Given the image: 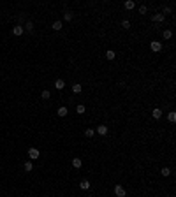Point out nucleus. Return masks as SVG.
I'll use <instances>...</instances> for the list:
<instances>
[{
  "instance_id": "25",
  "label": "nucleus",
  "mask_w": 176,
  "mask_h": 197,
  "mask_svg": "<svg viewBox=\"0 0 176 197\" xmlns=\"http://www.w3.org/2000/svg\"><path fill=\"white\" fill-rule=\"evenodd\" d=\"M146 11H148L146 6H141V7H139V14H146Z\"/></svg>"
},
{
  "instance_id": "20",
  "label": "nucleus",
  "mask_w": 176,
  "mask_h": 197,
  "mask_svg": "<svg viewBox=\"0 0 176 197\" xmlns=\"http://www.w3.org/2000/svg\"><path fill=\"white\" fill-rule=\"evenodd\" d=\"M72 92L74 93H81V85H77V83L76 85H72Z\"/></svg>"
},
{
  "instance_id": "13",
  "label": "nucleus",
  "mask_w": 176,
  "mask_h": 197,
  "mask_svg": "<svg viewBox=\"0 0 176 197\" xmlns=\"http://www.w3.org/2000/svg\"><path fill=\"white\" fill-rule=\"evenodd\" d=\"M162 37L167 41V39H171V37H173V32H171V30H164V32H162Z\"/></svg>"
},
{
  "instance_id": "16",
  "label": "nucleus",
  "mask_w": 176,
  "mask_h": 197,
  "mask_svg": "<svg viewBox=\"0 0 176 197\" xmlns=\"http://www.w3.org/2000/svg\"><path fill=\"white\" fill-rule=\"evenodd\" d=\"M85 136H86V137H94L95 130H94V128H86V130H85Z\"/></svg>"
},
{
  "instance_id": "4",
  "label": "nucleus",
  "mask_w": 176,
  "mask_h": 197,
  "mask_svg": "<svg viewBox=\"0 0 176 197\" xmlns=\"http://www.w3.org/2000/svg\"><path fill=\"white\" fill-rule=\"evenodd\" d=\"M152 19H153V21H157V23H162V21L165 19V16L162 14V12H157V14H153V16H152Z\"/></svg>"
},
{
  "instance_id": "26",
  "label": "nucleus",
  "mask_w": 176,
  "mask_h": 197,
  "mask_svg": "<svg viewBox=\"0 0 176 197\" xmlns=\"http://www.w3.org/2000/svg\"><path fill=\"white\" fill-rule=\"evenodd\" d=\"M122 27H123V28H130V23L125 19V21H122Z\"/></svg>"
},
{
  "instance_id": "6",
  "label": "nucleus",
  "mask_w": 176,
  "mask_h": 197,
  "mask_svg": "<svg viewBox=\"0 0 176 197\" xmlns=\"http://www.w3.org/2000/svg\"><path fill=\"white\" fill-rule=\"evenodd\" d=\"M81 165H83V162H81V158H79V157L72 158V167H74V169H79Z\"/></svg>"
},
{
  "instance_id": "7",
  "label": "nucleus",
  "mask_w": 176,
  "mask_h": 197,
  "mask_svg": "<svg viewBox=\"0 0 176 197\" xmlns=\"http://www.w3.org/2000/svg\"><path fill=\"white\" fill-rule=\"evenodd\" d=\"M55 88H56V90H64L65 88V81L64 79H56V81H55Z\"/></svg>"
},
{
  "instance_id": "10",
  "label": "nucleus",
  "mask_w": 176,
  "mask_h": 197,
  "mask_svg": "<svg viewBox=\"0 0 176 197\" xmlns=\"http://www.w3.org/2000/svg\"><path fill=\"white\" fill-rule=\"evenodd\" d=\"M97 132H99L100 136H106V134H107V127H106V125H99V127H97Z\"/></svg>"
},
{
  "instance_id": "12",
  "label": "nucleus",
  "mask_w": 176,
  "mask_h": 197,
  "mask_svg": "<svg viewBox=\"0 0 176 197\" xmlns=\"http://www.w3.org/2000/svg\"><path fill=\"white\" fill-rule=\"evenodd\" d=\"M123 6H125V9H127V11H130V9H134V7H136V4L132 2V0H127Z\"/></svg>"
},
{
  "instance_id": "21",
  "label": "nucleus",
  "mask_w": 176,
  "mask_h": 197,
  "mask_svg": "<svg viewBox=\"0 0 176 197\" xmlns=\"http://www.w3.org/2000/svg\"><path fill=\"white\" fill-rule=\"evenodd\" d=\"M160 174H162V176H169V174H171V169H169V167L160 169Z\"/></svg>"
},
{
  "instance_id": "2",
  "label": "nucleus",
  "mask_w": 176,
  "mask_h": 197,
  "mask_svg": "<svg viewBox=\"0 0 176 197\" xmlns=\"http://www.w3.org/2000/svg\"><path fill=\"white\" fill-rule=\"evenodd\" d=\"M125 194H127V192H125V188H123L122 185L115 186V195H116V197H125Z\"/></svg>"
},
{
  "instance_id": "5",
  "label": "nucleus",
  "mask_w": 176,
  "mask_h": 197,
  "mask_svg": "<svg viewBox=\"0 0 176 197\" xmlns=\"http://www.w3.org/2000/svg\"><path fill=\"white\" fill-rule=\"evenodd\" d=\"M23 32H25V28L21 27V25H16V27L12 28V34H14V35H18V37H19V35H23Z\"/></svg>"
},
{
  "instance_id": "23",
  "label": "nucleus",
  "mask_w": 176,
  "mask_h": 197,
  "mask_svg": "<svg viewBox=\"0 0 176 197\" xmlns=\"http://www.w3.org/2000/svg\"><path fill=\"white\" fill-rule=\"evenodd\" d=\"M25 30H27V32H32V30H34V23H32V21H28V23H27V27H25Z\"/></svg>"
},
{
  "instance_id": "24",
  "label": "nucleus",
  "mask_w": 176,
  "mask_h": 197,
  "mask_svg": "<svg viewBox=\"0 0 176 197\" xmlns=\"http://www.w3.org/2000/svg\"><path fill=\"white\" fill-rule=\"evenodd\" d=\"M64 18H65V21H70V19H72V12H65Z\"/></svg>"
},
{
  "instance_id": "9",
  "label": "nucleus",
  "mask_w": 176,
  "mask_h": 197,
  "mask_svg": "<svg viewBox=\"0 0 176 197\" xmlns=\"http://www.w3.org/2000/svg\"><path fill=\"white\" fill-rule=\"evenodd\" d=\"M152 116L155 118V120H158V118L162 116V109H158V107H155V109L152 111Z\"/></svg>"
},
{
  "instance_id": "18",
  "label": "nucleus",
  "mask_w": 176,
  "mask_h": 197,
  "mask_svg": "<svg viewBox=\"0 0 176 197\" xmlns=\"http://www.w3.org/2000/svg\"><path fill=\"white\" fill-rule=\"evenodd\" d=\"M49 97H51V93L48 92V90H44V92L41 93V98H42V100H48V98H49Z\"/></svg>"
},
{
  "instance_id": "3",
  "label": "nucleus",
  "mask_w": 176,
  "mask_h": 197,
  "mask_svg": "<svg viewBox=\"0 0 176 197\" xmlns=\"http://www.w3.org/2000/svg\"><path fill=\"white\" fill-rule=\"evenodd\" d=\"M39 155H41V153H39V150H37V148H30V150H28V157L32 158V160H37V158H39Z\"/></svg>"
},
{
  "instance_id": "19",
  "label": "nucleus",
  "mask_w": 176,
  "mask_h": 197,
  "mask_svg": "<svg viewBox=\"0 0 176 197\" xmlns=\"http://www.w3.org/2000/svg\"><path fill=\"white\" fill-rule=\"evenodd\" d=\"M53 30H56V32L62 30V21H55V23H53Z\"/></svg>"
},
{
  "instance_id": "15",
  "label": "nucleus",
  "mask_w": 176,
  "mask_h": 197,
  "mask_svg": "<svg viewBox=\"0 0 176 197\" xmlns=\"http://www.w3.org/2000/svg\"><path fill=\"white\" fill-rule=\"evenodd\" d=\"M167 120H169L171 123H174V122H176V113H174V111H171L169 115H167Z\"/></svg>"
},
{
  "instance_id": "8",
  "label": "nucleus",
  "mask_w": 176,
  "mask_h": 197,
  "mask_svg": "<svg viewBox=\"0 0 176 197\" xmlns=\"http://www.w3.org/2000/svg\"><path fill=\"white\" fill-rule=\"evenodd\" d=\"M67 113H69V111H67V107H65V106L58 107V111H56V115H58V116H62V118H64V116H67Z\"/></svg>"
},
{
  "instance_id": "1",
  "label": "nucleus",
  "mask_w": 176,
  "mask_h": 197,
  "mask_svg": "<svg viewBox=\"0 0 176 197\" xmlns=\"http://www.w3.org/2000/svg\"><path fill=\"white\" fill-rule=\"evenodd\" d=\"M150 49H152L153 53H158L160 49H162V42H158V41H152V44H150Z\"/></svg>"
},
{
  "instance_id": "22",
  "label": "nucleus",
  "mask_w": 176,
  "mask_h": 197,
  "mask_svg": "<svg viewBox=\"0 0 176 197\" xmlns=\"http://www.w3.org/2000/svg\"><path fill=\"white\" fill-rule=\"evenodd\" d=\"M76 113H79V115H83V113H85V106H83V104L76 106Z\"/></svg>"
},
{
  "instance_id": "17",
  "label": "nucleus",
  "mask_w": 176,
  "mask_h": 197,
  "mask_svg": "<svg viewBox=\"0 0 176 197\" xmlns=\"http://www.w3.org/2000/svg\"><path fill=\"white\" fill-rule=\"evenodd\" d=\"M32 169H34V164L30 162V160H28V162H25V171H27V173H30Z\"/></svg>"
},
{
  "instance_id": "14",
  "label": "nucleus",
  "mask_w": 176,
  "mask_h": 197,
  "mask_svg": "<svg viewBox=\"0 0 176 197\" xmlns=\"http://www.w3.org/2000/svg\"><path fill=\"white\" fill-rule=\"evenodd\" d=\"M106 58H107V60H115V58H116V55H115V51H113V49H109V51L106 53Z\"/></svg>"
},
{
  "instance_id": "11",
  "label": "nucleus",
  "mask_w": 176,
  "mask_h": 197,
  "mask_svg": "<svg viewBox=\"0 0 176 197\" xmlns=\"http://www.w3.org/2000/svg\"><path fill=\"white\" fill-rule=\"evenodd\" d=\"M79 186H81V190H88V188H90V181H88V180H83L81 183H79Z\"/></svg>"
}]
</instances>
